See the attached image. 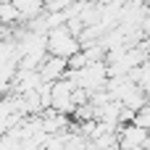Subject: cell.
<instances>
[{
    "label": "cell",
    "instance_id": "277c9868",
    "mask_svg": "<svg viewBox=\"0 0 150 150\" xmlns=\"http://www.w3.org/2000/svg\"><path fill=\"white\" fill-rule=\"evenodd\" d=\"M5 24H24L18 8H16L11 0H3V3H0V26H5Z\"/></svg>",
    "mask_w": 150,
    "mask_h": 150
},
{
    "label": "cell",
    "instance_id": "5b68a950",
    "mask_svg": "<svg viewBox=\"0 0 150 150\" xmlns=\"http://www.w3.org/2000/svg\"><path fill=\"white\" fill-rule=\"evenodd\" d=\"M132 124H134V127H142V129H148V127H150V108H148V103L132 113Z\"/></svg>",
    "mask_w": 150,
    "mask_h": 150
},
{
    "label": "cell",
    "instance_id": "3957f363",
    "mask_svg": "<svg viewBox=\"0 0 150 150\" xmlns=\"http://www.w3.org/2000/svg\"><path fill=\"white\" fill-rule=\"evenodd\" d=\"M37 71H40V76H42V82H55V79H61L63 76V71H66V58H61V55H45V61L37 66Z\"/></svg>",
    "mask_w": 150,
    "mask_h": 150
},
{
    "label": "cell",
    "instance_id": "7a4b0ae2",
    "mask_svg": "<svg viewBox=\"0 0 150 150\" xmlns=\"http://www.w3.org/2000/svg\"><path fill=\"white\" fill-rule=\"evenodd\" d=\"M116 140H119V150H148V129L129 124L116 127Z\"/></svg>",
    "mask_w": 150,
    "mask_h": 150
},
{
    "label": "cell",
    "instance_id": "6da1fadb",
    "mask_svg": "<svg viewBox=\"0 0 150 150\" xmlns=\"http://www.w3.org/2000/svg\"><path fill=\"white\" fill-rule=\"evenodd\" d=\"M45 50L50 55H61V58H69L71 53L79 50V40L66 29V24L61 26H53L45 32Z\"/></svg>",
    "mask_w": 150,
    "mask_h": 150
}]
</instances>
